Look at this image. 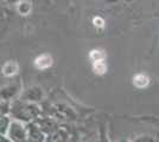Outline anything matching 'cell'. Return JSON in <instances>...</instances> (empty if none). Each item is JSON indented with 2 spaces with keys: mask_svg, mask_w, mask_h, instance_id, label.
<instances>
[{
  "mask_svg": "<svg viewBox=\"0 0 159 142\" xmlns=\"http://www.w3.org/2000/svg\"><path fill=\"white\" fill-rule=\"evenodd\" d=\"M90 59L94 62H99V61H103L105 59V54L102 51H98V50H93L90 54H89Z\"/></svg>",
  "mask_w": 159,
  "mask_h": 142,
  "instance_id": "5b68a950",
  "label": "cell"
},
{
  "mask_svg": "<svg viewBox=\"0 0 159 142\" xmlns=\"http://www.w3.org/2000/svg\"><path fill=\"white\" fill-rule=\"evenodd\" d=\"M93 68H94V71H95L98 75H103L107 70V67H106V64L103 63V61L94 62Z\"/></svg>",
  "mask_w": 159,
  "mask_h": 142,
  "instance_id": "277c9868",
  "label": "cell"
},
{
  "mask_svg": "<svg viewBox=\"0 0 159 142\" xmlns=\"http://www.w3.org/2000/svg\"><path fill=\"white\" fill-rule=\"evenodd\" d=\"M133 82H134V85L135 87H138V88H145L146 85L148 84V77L146 75L139 74L137 75V76H134Z\"/></svg>",
  "mask_w": 159,
  "mask_h": 142,
  "instance_id": "7a4b0ae2",
  "label": "cell"
},
{
  "mask_svg": "<svg viewBox=\"0 0 159 142\" xmlns=\"http://www.w3.org/2000/svg\"><path fill=\"white\" fill-rule=\"evenodd\" d=\"M94 25L96 27H103V24H105V21H103V19L102 18H100V17H98V18H94Z\"/></svg>",
  "mask_w": 159,
  "mask_h": 142,
  "instance_id": "8992f818",
  "label": "cell"
},
{
  "mask_svg": "<svg viewBox=\"0 0 159 142\" xmlns=\"http://www.w3.org/2000/svg\"><path fill=\"white\" fill-rule=\"evenodd\" d=\"M51 64H52V58L49 54H42L34 61V65L38 69H47L51 67Z\"/></svg>",
  "mask_w": 159,
  "mask_h": 142,
  "instance_id": "6da1fadb",
  "label": "cell"
},
{
  "mask_svg": "<svg viewBox=\"0 0 159 142\" xmlns=\"http://www.w3.org/2000/svg\"><path fill=\"white\" fill-rule=\"evenodd\" d=\"M2 71H4V74L6 75V76H12V75H14L18 71V65L14 62H8V63H6L4 65Z\"/></svg>",
  "mask_w": 159,
  "mask_h": 142,
  "instance_id": "3957f363",
  "label": "cell"
}]
</instances>
